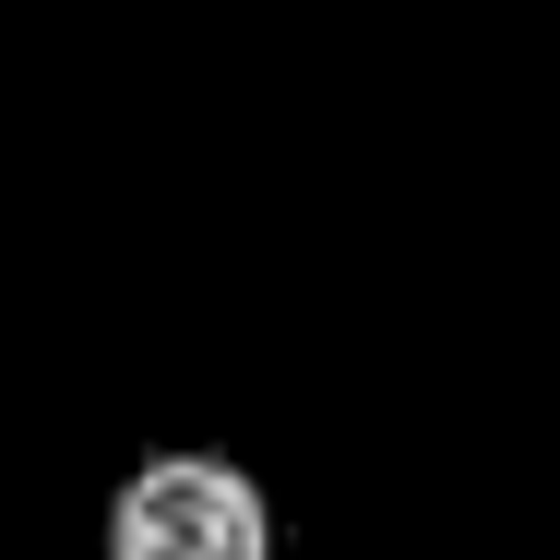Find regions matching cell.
<instances>
[{"label":"cell","instance_id":"cell-1","mask_svg":"<svg viewBox=\"0 0 560 560\" xmlns=\"http://www.w3.org/2000/svg\"><path fill=\"white\" fill-rule=\"evenodd\" d=\"M108 560H275V501L238 453L167 442L108 489Z\"/></svg>","mask_w":560,"mask_h":560}]
</instances>
